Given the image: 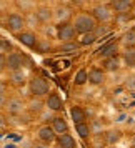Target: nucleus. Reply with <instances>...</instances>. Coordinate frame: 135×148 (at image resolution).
I'll use <instances>...</instances> for the list:
<instances>
[{
  "instance_id": "4468645a",
  "label": "nucleus",
  "mask_w": 135,
  "mask_h": 148,
  "mask_svg": "<svg viewBox=\"0 0 135 148\" xmlns=\"http://www.w3.org/2000/svg\"><path fill=\"white\" fill-rule=\"evenodd\" d=\"M45 108V101L43 98H39V97H30L27 101H25V110H27L30 115H40Z\"/></svg>"
},
{
  "instance_id": "f3484780",
  "label": "nucleus",
  "mask_w": 135,
  "mask_h": 148,
  "mask_svg": "<svg viewBox=\"0 0 135 148\" xmlns=\"http://www.w3.org/2000/svg\"><path fill=\"white\" fill-rule=\"evenodd\" d=\"M8 83L15 88H20L27 83V73L23 70H15V72H8Z\"/></svg>"
},
{
  "instance_id": "6ab92c4d",
  "label": "nucleus",
  "mask_w": 135,
  "mask_h": 148,
  "mask_svg": "<svg viewBox=\"0 0 135 148\" xmlns=\"http://www.w3.org/2000/svg\"><path fill=\"white\" fill-rule=\"evenodd\" d=\"M134 14H115L112 22L115 23V27L117 28H127L132 25V22H134Z\"/></svg>"
},
{
  "instance_id": "ddd939ff",
  "label": "nucleus",
  "mask_w": 135,
  "mask_h": 148,
  "mask_svg": "<svg viewBox=\"0 0 135 148\" xmlns=\"http://www.w3.org/2000/svg\"><path fill=\"white\" fill-rule=\"evenodd\" d=\"M45 108L47 110H50V112H62L63 110V100L60 98V95L55 93V92H52V93H48L47 97H45Z\"/></svg>"
},
{
  "instance_id": "4c0bfd02",
  "label": "nucleus",
  "mask_w": 135,
  "mask_h": 148,
  "mask_svg": "<svg viewBox=\"0 0 135 148\" xmlns=\"http://www.w3.org/2000/svg\"><path fill=\"white\" fill-rule=\"evenodd\" d=\"M5 103H7V95H0V110L5 107Z\"/></svg>"
},
{
  "instance_id": "1a4fd4ad",
  "label": "nucleus",
  "mask_w": 135,
  "mask_h": 148,
  "mask_svg": "<svg viewBox=\"0 0 135 148\" xmlns=\"http://www.w3.org/2000/svg\"><path fill=\"white\" fill-rule=\"evenodd\" d=\"M35 136H37V141L45 143V145H52L57 140V135L54 133V130H52V127L48 123H43V125H40V127L37 128Z\"/></svg>"
},
{
  "instance_id": "a19ab883",
  "label": "nucleus",
  "mask_w": 135,
  "mask_h": 148,
  "mask_svg": "<svg viewBox=\"0 0 135 148\" xmlns=\"http://www.w3.org/2000/svg\"><path fill=\"white\" fill-rule=\"evenodd\" d=\"M134 15H135V2H134Z\"/></svg>"
},
{
  "instance_id": "c85d7f7f",
  "label": "nucleus",
  "mask_w": 135,
  "mask_h": 148,
  "mask_svg": "<svg viewBox=\"0 0 135 148\" xmlns=\"http://www.w3.org/2000/svg\"><path fill=\"white\" fill-rule=\"evenodd\" d=\"M80 43H79V40L75 42H68V43H60L59 45V50H60L62 53H75V52H79L80 50Z\"/></svg>"
},
{
  "instance_id": "f257e3e1",
  "label": "nucleus",
  "mask_w": 135,
  "mask_h": 148,
  "mask_svg": "<svg viewBox=\"0 0 135 148\" xmlns=\"http://www.w3.org/2000/svg\"><path fill=\"white\" fill-rule=\"evenodd\" d=\"M72 27L75 28V34L77 35H87L94 32L97 22L94 20V17L90 15V12H79L72 18Z\"/></svg>"
},
{
  "instance_id": "20e7f679",
  "label": "nucleus",
  "mask_w": 135,
  "mask_h": 148,
  "mask_svg": "<svg viewBox=\"0 0 135 148\" xmlns=\"http://www.w3.org/2000/svg\"><path fill=\"white\" fill-rule=\"evenodd\" d=\"M25 27H27V22H25V17L20 12H10V14H7L5 28L8 32H12L14 35H19L20 32L25 30Z\"/></svg>"
},
{
  "instance_id": "5701e85b",
  "label": "nucleus",
  "mask_w": 135,
  "mask_h": 148,
  "mask_svg": "<svg viewBox=\"0 0 135 148\" xmlns=\"http://www.w3.org/2000/svg\"><path fill=\"white\" fill-rule=\"evenodd\" d=\"M55 141H57L59 148H77V141L70 133H63L60 136H57Z\"/></svg>"
},
{
  "instance_id": "7c9ffc66",
  "label": "nucleus",
  "mask_w": 135,
  "mask_h": 148,
  "mask_svg": "<svg viewBox=\"0 0 135 148\" xmlns=\"http://www.w3.org/2000/svg\"><path fill=\"white\" fill-rule=\"evenodd\" d=\"M74 83L77 87H82L87 83V70L85 68H80L77 73H75V78H74Z\"/></svg>"
},
{
  "instance_id": "9d476101",
  "label": "nucleus",
  "mask_w": 135,
  "mask_h": 148,
  "mask_svg": "<svg viewBox=\"0 0 135 148\" xmlns=\"http://www.w3.org/2000/svg\"><path fill=\"white\" fill-rule=\"evenodd\" d=\"M57 38L60 43H68V42L77 40V34H75V28L72 27V23H65V25L57 27Z\"/></svg>"
},
{
  "instance_id": "dca6fc26",
  "label": "nucleus",
  "mask_w": 135,
  "mask_h": 148,
  "mask_svg": "<svg viewBox=\"0 0 135 148\" xmlns=\"http://www.w3.org/2000/svg\"><path fill=\"white\" fill-rule=\"evenodd\" d=\"M50 127H52V130H54V133L57 135V136H60V135H63V133H68V123L63 116H60V115H55L54 118H52Z\"/></svg>"
},
{
  "instance_id": "c03bdc74",
  "label": "nucleus",
  "mask_w": 135,
  "mask_h": 148,
  "mask_svg": "<svg viewBox=\"0 0 135 148\" xmlns=\"http://www.w3.org/2000/svg\"><path fill=\"white\" fill-rule=\"evenodd\" d=\"M55 148H59V147H55Z\"/></svg>"
},
{
  "instance_id": "c756f323",
  "label": "nucleus",
  "mask_w": 135,
  "mask_h": 148,
  "mask_svg": "<svg viewBox=\"0 0 135 148\" xmlns=\"http://www.w3.org/2000/svg\"><path fill=\"white\" fill-rule=\"evenodd\" d=\"M15 5H17V8H19V10H22L20 14H27V15L32 14V12L35 10V7H37L34 2H17Z\"/></svg>"
},
{
  "instance_id": "37998d69",
  "label": "nucleus",
  "mask_w": 135,
  "mask_h": 148,
  "mask_svg": "<svg viewBox=\"0 0 135 148\" xmlns=\"http://www.w3.org/2000/svg\"><path fill=\"white\" fill-rule=\"evenodd\" d=\"M132 30H134V32H135V25H134V28H132Z\"/></svg>"
},
{
  "instance_id": "7ed1b4c3",
  "label": "nucleus",
  "mask_w": 135,
  "mask_h": 148,
  "mask_svg": "<svg viewBox=\"0 0 135 148\" xmlns=\"http://www.w3.org/2000/svg\"><path fill=\"white\" fill-rule=\"evenodd\" d=\"M28 62L27 55L19 52V50H12L5 53V70L7 72H15V70H23L25 63Z\"/></svg>"
},
{
  "instance_id": "cd10ccee",
  "label": "nucleus",
  "mask_w": 135,
  "mask_h": 148,
  "mask_svg": "<svg viewBox=\"0 0 135 148\" xmlns=\"http://www.w3.org/2000/svg\"><path fill=\"white\" fill-rule=\"evenodd\" d=\"M110 32H112V27H110L108 23H97L92 34L95 35V38H100V37L103 38V37L110 35Z\"/></svg>"
},
{
  "instance_id": "e433bc0d",
  "label": "nucleus",
  "mask_w": 135,
  "mask_h": 148,
  "mask_svg": "<svg viewBox=\"0 0 135 148\" xmlns=\"http://www.w3.org/2000/svg\"><path fill=\"white\" fill-rule=\"evenodd\" d=\"M127 87H128V88H135V77H130V78H127Z\"/></svg>"
},
{
  "instance_id": "a211bd4d",
  "label": "nucleus",
  "mask_w": 135,
  "mask_h": 148,
  "mask_svg": "<svg viewBox=\"0 0 135 148\" xmlns=\"http://www.w3.org/2000/svg\"><path fill=\"white\" fill-rule=\"evenodd\" d=\"M118 52H120L118 42H112V43L103 45L97 53H98V57H102V58H112V57H118Z\"/></svg>"
},
{
  "instance_id": "6e6552de",
  "label": "nucleus",
  "mask_w": 135,
  "mask_h": 148,
  "mask_svg": "<svg viewBox=\"0 0 135 148\" xmlns=\"http://www.w3.org/2000/svg\"><path fill=\"white\" fill-rule=\"evenodd\" d=\"M32 14H34L35 20L42 23V25H48V23L54 22V7H50V5H45V3L37 5Z\"/></svg>"
},
{
  "instance_id": "bb28decb",
  "label": "nucleus",
  "mask_w": 135,
  "mask_h": 148,
  "mask_svg": "<svg viewBox=\"0 0 135 148\" xmlns=\"http://www.w3.org/2000/svg\"><path fill=\"white\" fill-rule=\"evenodd\" d=\"M75 132L77 135L80 136V138H88L90 135H92V125L88 123V121H83V123H79V125H75Z\"/></svg>"
},
{
  "instance_id": "393cba45",
  "label": "nucleus",
  "mask_w": 135,
  "mask_h": 148,
  "mask_svg": "<svg viewBox=\"0 0 135 148\" xmlns=\"http://www.w3.org/2000/svg\"><path fill=\"white\" fill-rule=\"evenodd\" d=\"M120 68V58L118 57H112V58H103L102 60V70L107 72H117Z\"/></svg>"
},
{
  "instance_id": "b1692460",
  "label": "nucleus",
  "mask_w": 135,
  "mask_h": 148,
  "mask_svg": "<svg viewBox=\"0 0 135 148\" xmlns=\"http://www.w3.org/2000/svg\"><path fill=\"white\" fill-rule=\"evenodd\" d=\"M103 138H105V143H107L108 147H115L118 141L122 140V132L120 130H107L105 133H103Z\"/></svg>"
},
{
  "instance_id": "f8f14e48",
  "label": "nucleus",
  "mask_w": 135,
  "mask_h": 148,
  "mask_svg": "<svg viewBox=\"0 0 135 148\" xmlns=\"http://www.w3.org/2000/svg\"><path fill=\"white\" fill-rule=\"evenodd\" d=\"M15 37H17V40L20 42L23 47L30 48V50H34L35 45H37V40H39V35L35 34L34 30H23V32H20Z\"/></svg>"
},
{
  "instance_id": "2f4dec72",
  "label": "nucleus",
  "mask_w": 135,
  "mask_h": 148,
  "mask_svg": "<svg viewBox=\"0 0 135 148\" xmlns=\"http://www.w3.org/2000/svg\"><path fill=\"white\" fill-rule=\"evenodd\" d=\"M12 50H14V45H12L7 38L0 37V52H2V53H8V52H12Z\"/></svg>"
},
{
  "instance_id": "58836bf2",
  "label": "nucleus",
  "mask_w": 135,
  "mask_h": 148,
  "mask_svg": "<svg viewBox=\"0 0 135 148\" xmlns=\"http://www.w3.org/2000/svg\"><path fill=\"white\" fill-rule=\"evenodd\" d=\"M32 148H50V147L45 145V143H40V141H35L34 145H32Z\"/></svg>"
},
{
  "instance_id": "473e14b6",
  "label": "nucleus",
  "mask_w": 135,
  "mask_h": 148,
  "mask_svg": "<svg viewBox=\"0 0 135 148\" xmlns=\"http://www.w3.org/2000/svg\"><path fill=\"white\" fill-rule=\"evenodd\" d=\"M95 40H97V38H95L94 34H87V35H82V40L79 42V43H80V47H85V45H92Z\"/></svg>"
},
{
  "instance_id": "412c9836",
  "label": "nucleus",
  "mask_w": 135,
  "mask_h": 148,
  "mask_svg": "<svg viewBox=\"0 0 135 148\" xmlns=\"http://www.w3.org/2000/svg\"><path fill=\"white\" fill-rule=\"evenodd\" d=\"M118 45L123 48H130V47H135V32L132 28L125 30L123 34L120 35V40H118Z\"/></svg>"
},
{
  "instance_id": "a878e982",
  "label": "nucleus",
  "mask_w": 135,
  "mask_h": 148,
  "mask_svg": "<svg viewBox=\"0 0 135 148\" xmlns=\"http://www.w3.org/2000/svg\"><path fill=\"white\" fill-rule=\"evenodd\" d=\"M123 63L130 68H135V47L130 48H123V53H122Z\"/></svg>"
},
{
  "instance_id": "f03ea898",
  "label": "nucleus",
  "mask_w": 135,
  "mask_h": 148,
  "mask_svg": "<svg viewBox=\"0 0 135 148\" xmlns=\"http://www.w3.org/2000/svg\"><path fill=\"white\" fill-rule=\"evenodd\" d=\"M27 85H28V93H30V97L43 98V97H47L50 93V82L45 77L34 75L30 80H27Z\"/></svg>"
},
{
  "instance_id": "ea45409f",
  "label": "nucleus",
  "mask_w": 135,
  "mask_h": 148,
  "mask_svg": "<svg viewBox=\"0 0 135 148\" xmlns=\"http://www.w3.org/2000/svg\"><path fill=\"white\" fill-rule=\"evenodd\" d=\"M132 147L135 148V138H134V140H132Z\"/></svg>"
},
{
  "instance_id": "72a5a7b5",
  "label": "nucleus",
  "mask_w": 135,
  "mask_h": 148,
  "mask_svg": "<svg viewBox=\"0 0 135 148\" xmlns=\"http://www.w3.org/2000/svg\"><path fill=\"white\" fill-rule=\"evenodd\" d=\"M7 123H8V120H7V115L3 113V112H0V130L7 127Z\"/></svg>"
},
{
  "instance_id": "4be33fe9",
  "label": "nucleus",
  "mask_w": 135,
  "mask_h": 148,
  "mask_svg": "<svg viewBox=\"0 0 135 148\" xmlns=\"http://www.w3.org/2000/svg\"><path fill=\"white\" fill-rule=\"evenodd\" d=\"M34 50H37L39 53L45 55V53H50L52 50H54V45H52V40L47 38V37H39V40H37V45H35Z\"/></svg>"
},
{
  "instance_id": "0eeeda50",
  "label": "nucleus",
  "mask_w": 135,
  "mask_h": 148,
  "mask_svg": "<svg viewBox=\"0 0 135 148\" xmlns=\"http://www.w3.org/2000/svg\"><path fill=\"white\" fill-rule=\"evenodd\" d=\"M3 110L10 116H19L25 112V100L20 97H7V103H5Z\"/></svg>"
},
{
  "instance_id": "9b49d317",
  "label": "nucleus",
  "mask_w": 135,
  "mask_h": 148,
  "mask_svg": "<svg viewBox=\"0 0 135 148\" xmlns=\"http://www.w3.org/2000/svg\"><path fill=\"white\" fill-rule=\"evenodd\" d=\"M110 10L115 14H134V2L132 0H112L108 3Z\"/></svg>"
},
{
  "instance_id": "f704fd0d",
  "label": "nucleus",
  "mask_w": 135,
  "mask_h": 148,
  "mask_svg": "<svg viewBox=\"0 0 135 148\" xmlns=\"http://www.w3.org/2000/svg\"><path fill=\"white\" fill-rule=\"evenodd\" d=\"M7 88H8L7 82L0 78V95H7Z\"/></svg>"
},
{
  "instance_id": "423d86ee",
  "label": "nucleus",
  "mask_w": 135,
  "mask_h": 148,
  "mask_svg": "<svg viewBox=\"0 0 135 148\" xmlns=\"http://www.w3.org/2000/svg\"><path fill=\"white\" fill-rule=\"evenodd\" d=\"M74 18V10L72 7H68L65 3H59L57 7H54V22L60 27L65 23H70V20Z\"/></svg>"
},
{
  "instance_id": "79ce46f5",
  "label": "nucleus",
  "mask_w": 135,
  "mask_h": 148,
  "mask_svg": "<svg viewBox=\"0 0 135 148\" xmlns=\"http://www.w3.org/2000/svg\"><path fill=\"white\" fill-rule=\"evenodd\" d=\"M107 148H117V147H107Z\"/></svg>"
},
{
  "instance_id": "39448f33",
  "label": "nucleus",
  "mask_w": 135,
  "mask_h": 148,
  "mask_svg": "<svg viewBox=\"0 0 135 148\" xmlns=\"http://www.w3.org/2000/svg\"><path fill=\"white\" fill-rule=\"evenodd\" d=\"M90 15L94 17V20L97 23H110L112 18H114V12L110 10L108 3H97L92 7L90 10Z\"/></svg>"
},
{
  "instance_id": "aec40b11",
  "label": "nucleus",
  "mask_w": 135,
  "mask_h": 148,
  "mask_svg": "<svg viewBox=\"0 0 135 148\" xmlns=\"http://www.w3.org/2000/svg\"><path fill=\"white\" fill-rule=\"evenodd\" d=\"M70 118L74 121V125L83 123V121H87V112L82 107H79V105H74V107L70 108Z\"/></svg>"
},
{
  "instance_id": "2eb2a0df",
  "label": "nucleus",
  "mask_w": 135,
  "mask_h": 148,
  "mask_svg": "<svg viewBox=\"0 0 135 148\" xmlns=\"http://www.w3.org/2000/svg\"><path fill=\"white\" fill-rule=\"evenodd\" d=\"M105 80H107V75H105V72L102 68L94 67L87 72V82L90 85H102Z\"/></svg>"
},
{
  "instance_id": "c9c22d12",
  "label": "nucleus",
  "mask_w": 135,
  "mask_h": 148,
  "mask_svg": "<svg viewBox=\"0 0 135 148\" xmlns=\"http://www.w3.org/2000/svg\"><path fill=\"white\" fill-rule=\"evenodd\" d=\"M0 70H5V53L0 52Z\"/></svg>"
}]
</instances>
